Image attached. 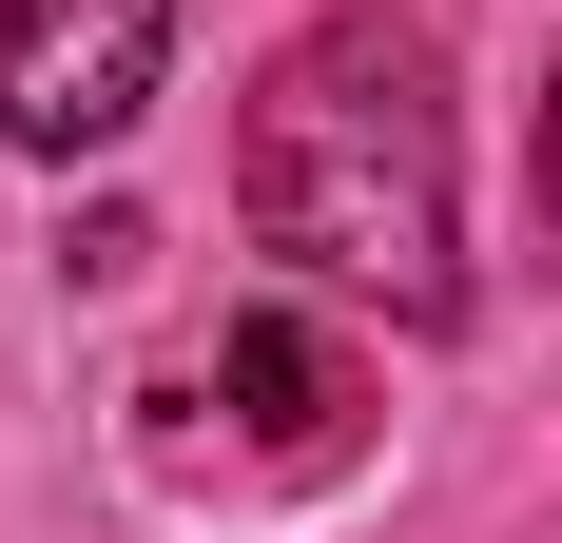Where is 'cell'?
Instances as JSON below:
<instances>
[{
	"label": "cell",
	"instance_id": "1",
	"mask_svg": "<svg viewBox=\"0 0 562 543\" xmlns=\"http://www.w3.org/2000/svg\"><path fill=\"white\" fill-rule=\"evenodd\" d=\"M233 195H252V233L291 272L389 291L407 330H447L465 233H447V58H427V20H389V0L311 20L252 78V117H233Z\"/></svg>",
	"mask_w": 562,
	"mask_h": 543
},
{
	"label": "cell",
	"instance_id": "3",
	"mask_svg": "<svg viewBox=\"0 0 562 543\" xmlns=\"http://www.w3.org/2000/svg\"><path fill=\"white\" fill-rule=\"evenodd\" d=\"M214 388L252 408L272 466H349V428H369V369H349L330 330H291V311H233L214 330Z\"/></svg>",
	"mask_w": 562,
	"mask_h": 543
},
{
	"label": "cell",
	"instance_id": "4",
	"mask_svg": "<svg viewBox=\"0 0 562 543\" xmlns=\"http://www.w3.org/2000/svg\"><path fill=\"white\" fill-rule=\"evenodd\" d=\"M543 214H562V78H543Z\"/></svg>",
	"mask_w": 562,
	"mask_h": 543
},
{
	"label": "cell",
	"instance_id": "2",
	"mask_svg": "<svg viewBox=\"0 0 562 543\" xmlns=\"http://www.w3.org/2000/svg\"><path fill=\"white\" fill-rule=\"evenodd\" d=\"M175 0H0V136L20 156H116L156 117Z\"/></svg>",
	"mask_w": 562,
	"mask_h": 543
}]
</instances>
